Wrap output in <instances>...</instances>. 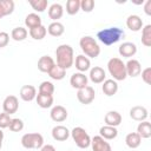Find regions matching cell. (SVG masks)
I'll use <instances>...</instances> for the list:
<instances>
[{"label": "cell", "mask_w": 151, "mask_h": 151, "mask_svg": "<svg viewBox=\"0 0 151 151\" xmlns=\"http://www.w3.org/2000/svg\"><path fill=\"white\" fill-rule=\"evenodd\" d=\"M140 74H142V79H143V81H144L145 84L150 85V84H151V67H146V68H144V70L140 72Z\"/></svg>", "instance_id": "41"}, {"label": "cell", "mask_w": 151, "mask_h": 151, "mask_svg": "<svg viewBox=\"0 0 151 151\" xmlns=\"http://www.w3.org/2000/svg\"><path fill=\"white\" fill-rule=\"evenodd\" d=\"M48 76L53 79V80H61L65 78L66 76V70H64L63 67L58 66L57 64L51 68V71L48 72Z\"/></svg>", "instance_id": "33"}, {"label": "cell", "mask_w": 151, "mask_h": 151, "mask_svg": "<svg viewBox=\"0 0 151 151\" xmlns=\"http://www.w3.org/2000/svg\"><path fill=\"white\" fill-rule=\"evenodd\" d=\"M47 32H48V34L52 35V37H60V35L64 34L65 27H64V25H63L61 22H59V21H53V22H51V24L48 25Z\"/></svg>", "instance_id": "27"}, {"label": "cell", "mask_w": 151, "mask_h": 151, "mask_svg": "<svg viewBox=\"0 0 151 151\" xmlns=\"http://www.w3.org/2000/svg\"><path fill=\"white\" fill-rule=\"evenodd\" d=\"M50 116H51V119L55 123H61L64 120H66L68 113H67V110L61 106V105H55L52 107L51 112H50Z\"/></svg>", "instance_id": "11"}, {"label": "cell", "mask_w": 151, "mask_h": 151, "mask_svg": "<svg viewBox=\"0 0 151 151\" xmlns=\"http://www.w3.org/2000/svg\"><path fill=\"white\" fill-rule=\"evenodd\" d=\"M88 78L93 84H101L106 78V73L100 66H94L90 70Z\"/></svg>", "instance_id": "16"}, {"label": "cell", "mask_w": 151, "mask_h": 151, "mask_svg": "<svg viewBox=\"0 0 151 151\" xmlns=\"http://www.w3.org/2000/svg\"><path fill=\"white\" fill-rule=\"evenodd\" d=\"M55 57H57V65L63 67L64 70H67L72 67L74 63V52L73 48L70 45L63 44L59 45L55 50Z\"/></svg>", "instance_id": "1"}, {"label": "cell", "mask_w": 151, "mask_h": 151, "mask_svg": "<svg viewBox=\"0 0 151 151\" xmlns=\"http://www.w3.org/2000/svg\"><path fill=\"white\" fill-rule=\"evenodd\" d=\"M74 64H76V68H77L79 72H81V73L88 71L90 67H91V61H90V59H88L86 55H84V54L77 55V57H76V60H74Z\"/></svg>", "instance_id": "21"}, {"label": "cell", "mask_w": 151, "mask_h": 151, "mask_svg": "<svg viewBox=\"0 0 151 151\" xmlns=\"http://www.w3.org/2000/svg\"><path fill=\"white\" fill-rule=\"evenodd\" d=\"M130 117H131L133 120H136V122H144V120H146V118L149 117L147 109L144 107V106H140V105L133 106V107L130 110Z\"/></svg>", "instance_id": "13"}, {"label": "cell", "mask_w": 151, "mask_h": 151, "mask_svg": "<svg viewBox=\"0 0 151 151\" xmlns=\"http://www.w3.org/2000/svg\"><path fill=\"white\" fill-rule=\"evenodd\" d=\"M137 133L140 138H150L151 137V123L147 120L140 122L137 126Z\"/></svg>", "instance_id": "30"}, {"label": "cell", "mask_w": 151, "mask_h": 151, "mask_svg": "<svg viewBox=\"0 0 151 151\" xmlns=\"http://www.w3.org/2000/svg\"><path fill=\"white\" fill-rule=\"evenodd\" d=\"M14 11V1L13 0H0V19L6 15L12 14Z\"/></svg>", "instance_id": "25"}, {"label": "cell", "mask_w": 151, "mask_h": 151, "mask_svg": "<svg viewBox=\"0 0 151 151\" xmlns=\"http://www.w3.org/2000/svg\"><path fill=\"white\" fill-rule=\"evenodd\" d=\"M99 136L103 137L106 140H111V139H114L118 136V130H117V127L104 125L99 129Z\"/></svg>", "instance_id": "23"}, {"label": "cell", "mask_w": 151, "mask_h": 151, "mask_svg": "<svg viewBox=\"0 0 151 151\" xmlns=\"http://www.w3.org/2000/svg\"><path fill=\"white\" fill-rule=\"evenodd\" d=\"M125 35L124 31L119 27H109V28H104L101 31H99L97 33V38L100 42H103L106 46L113 45L116 42H118Z\"/></svg>", "instance_id": "2"}, {"label": "cell", "mask_w": 151, "mask_h": 151, "mask_svg": "<svg viewBox=\"0 0 151 151\" xmlns=\"http://www.w3.org/2000/svg\"><path fill=\"white\" fill-rule=\"evenodd\" d=\"M2 147V142H0V149Z\"/></svg>", "instance_id": "46"}, {"label": "cell", "mask_w": 151, "mask_h": 151, "mask_svg": "<svg viewBox=\"0 0 151 151\" xmlns=\"http://www.w3.org/2000/svg\"><path fill=\"white\" fill-rule=\"evenodd\" d=\"M87 81H88L87 76H85V73H81V72H76L70 78L71 86L77 90H80V88H84L85 86H87Z\"/></svg>", "instance_id": "9"}, {"label": "cell", "mask_w": 151, "mask_h": 151, "mask_svg": "<svg viewBox=\"0 0 151 151\" xmlns=\"http://www.w3.org/2000/svg\"><path fill=\"white\" fill-rule=\"evenodd\" d=\"M9 42V34L7 32H0V48H4Z\"/></svg>", "instance_id": "42"}, {"label": "cell", "mask_w": 151, "mask_h": 151, "mask_svg": "<svg viewBox=\"0 0 151 151\" xmlns=\"http://www.w3.org/2000/svg\"><path fill=\"white\" fill-rule=\"evenodd\" d=\"M11 120H12V118H11L9 114H7V113H5V112L0 113V129L2 130V129L8 127Z\"/></svg>", "instance_id": "40"}, {"label": "cell", "mask_w": 151, "mask_h": 151, "mask_svg": "<svg viewBox=\"0 0 151 151\" xmlns=\"http://www.w3.org/2000/svg\"><path fill=\"white\" fill-rule=\"evenodd\" d=\"M35 100H37V104L41 109H48L53 105V96H50V94L38 93L35 97Z\"/></svg>", "instance_id": "28"}, {"label": "cell", "mask_w": 151, "mask_h": 151, "mask_svg": "<svg viewBox=\"0 0 151 151\" xmlns=\"http://www.w3.org/2000/svg\"><path fill=\"white\" fill-rule=\"evenodd\" d=\"M37 97V88L33 85H24L20 88V98L24 101H32Z\"/></svg>", "instance_id": "19"}, {"label": "cell", "mask_w": 151, "mask_h": 151, "mask_svg": "<svg viewBox=\"0 0 151 151\" xmlns=\"http://www.w3.org/2000/svg\"><path fill=\"white\" fill-rule=\"evenodd\" d=\"M2 139H4V132H2V130L0 129V142H2Z\"/></svg>", "instance_id": "45"}, {"label": "cell", "mask_w": 151, "mask_h": 151, "mask_svg": "<svg viewBox=\"0 0 151 151\" xmlns=\"http://www.w3.org/2000/svg\"><path fill=\"white\" fill-rule=\"evenodd\" d=\"M105 124L109 125V126H113V127H117L118 125H120L122 123V114L117 111H109L106 114H105Z\"/></svg>", "instance_id": "22"}, {"label": "cell", "mask_w": 151, "mask_h": 151, "mask_svg": "<svg viewBox=\"0 0 151 151\" xmlns=\"http://www.w3.org/2000/svg\"><path fill=\"white\" fill-rule=\"evenodd\" d=\"M94 8V1L93 0H81L80 1V9L86 12V13H90L92 12Z\"/></svg>", "instance_id": "39"}, {"label": "cell", "mask_w": 151, "mask_h": 151, "mask_svg": "<svg viewBox=\"0 0 151 151\" xmlns=\"http://www.w3.org/2000/svg\"><path fill=\"white\" fill-rule=\"evenodd\" d=\"M101 90H103V92H104L105 96L112 97V96L116 94L117 91H118V84H117V81L113 80V79H105V80L103 81Z\"/></svg>", "instance_id": "20"}, {"label": "cell", "mask_w": 151, "mask_h": 151, "mask_svg": "<svg viewBox=\"0 0 151 151\" xmlns=\"http://www.w3.org/2000/svg\"><path fill=\"white\" fill-rule=\"evenodd\" d=\"M96 98V91L92 86H85L84 88H80L77 91V99L83 105L91 104Z\"/></svg>", "instance_id": "7"}, {"label": "cell", "mask_w": 151, "mask_h": 151, "mask_svg": "<svg viewBox=\"0 0 151 151\" xmlns=\"http://www.w3.org/2000/svg\"><path fill=\"white\" fill-rule=\"evenodd\" d=\"M28 4L31 5V7L35 12H39V13L44 12L47 8V5H48L47 0H29Z\"/></svg>", "instance_id": "36"}, {"label": "cell", "mask_w": 151, "mask_h": 151, "mask_svg": "<svg viewBox=\"0 0 151 151\" xmlns=\"http://www.w3.org/2000/svg\"><path fill=\"white\" fill-rule=\"evenodd\" d=\"M25 25L29 29H32L34 27H38V26H41L42 25L41 24V18L37 13H29L25 18Z\"/></svg>", "instance_id": "29"}, {"label": "cell", "mask_w": 151, "mask_h": 151, "mask_svg": "<svg viewBox=\"0 0 151 151\" xmlns=\"http://www.w3.org/2000/svg\"><path fill=\"white\" fill-rule=\"evenodd\" d=\"M40 151H55V149H54L53 145L47 144V145H42L41 149H40Z\"/></svg>", "instance_id": "44"}, {"label": "cell", "mask_w": 151, "mask_h": 151, "mask_svg": "<svg viewBox=\"0 0 151 151\" xmlns=\"http://www.w3.org/2000/svg\"><path fill=\"white\" fill-rule=\"evenodd\" d=\"M18 109H19V100H18V98L15 96L11 94V96H7L4 99V101H2V110H4L5 113L11 116V114L15 113L18 111Z\"/></svg>", "instance_id": "8"}, {"label": "cell", "mask_w": 151, "mask_h": 151, "mask_svg": "<svg viewBox=\"0 0 151 151\" xmlns=\"http://www.w3.org/2000/svg\"><path fill=\"white\" fill-rule=\"evenodd\" d=\"M71 137L74 140L76 145L80 149H87L91 145V137L86 132L85 129L77 126L71 131Z\"/></svg>", "instance_id": "5"}, {"label": "cell", "mask_w": 151, "mask_h": 151, "mask_svg": "<svg viewBox=\"0 0 151 151\" xmlns=\"http://www.w3.org/2000/svg\"><path fill=\"white\" fill-rule=\"evenodd\" d=\"M28 33H29L31 38H33L34 40H42L47 34V28L44 25H41V26H38V27L29 29Z\"/></svg>", "instance_id": "31"}, {"label": "cell", "mask_w": 151, "mask_h": 151, "mask_svg": "<svg viewBox=\"0 0 151 151\" xmlns=\"http://www.w3.org/2000/svg\"><path fill=\"white\" fill-rule=\"evenodd\" d=\"M80 11V0H67L66 2V13L74 15Z\"/></svg>", "instance_id": "35"}, {"label": "cell", "mask_w": 151, "mask_h": 151, "mask_svg": "<svg viewBox=\"0 0 151 151\" xmlns=\"http://www.w3.org/2000/svg\"><path fill=\"white\" fill-rule=\"evenodd\" d=\"M125 68H126V74L129 77H138L140 76L142 72V65L137 59H130L126 64H125Z\"/></svg>", "instance_id": "14"}, {"label": "cell", "mask_w": 151, "mask_h": 151, "mask_svg": "<svg viewBox=\"0 0 151 151\" xmlns=\"http://www.w3.org/2000/svg\"><path fill=\"white\" fill-rule=\"evenodd\" d=\"M8 127L12 132H20L24 129V122L19 118H12Z\"/></svg>", "instance_id": "38"}, {"label": "cell", "mask_w": 151, "mask_h": 151, "mask_svg": "<svg viewBox=\"0 0 151 151\" xmlns=\"http://www.w3.org/2000/svg\"><path fill=\"white\" fill-rule=\"evenodd\" d=\"M27 34H28L27 29H26L25 27L19 26V27H15V28L12 29V32H11V38H12L13 40H15V41H22V40H25V39L27 38Z\"/></svg>", "instance_id": "32"}, {"label": "cell", "mask_w": 151, "mask_h": 151, "mask_svg": "<svg viewBox=\"0 0 151 151\" xmlns=\"http://www.w3.org/2000/svg\"><path fill=\"white\" fill-rule=\"evenodd\" d=\"M126 26L130 31L132 32H138L143 28V20L139 15L137 14H132V15H129L127 19H126Z\"/></svg>", "instance_id": "17"}, {"label": "cell", "mask_w": 151, "mask_h": 151, "mask_svg": "<svg viewBox=\"0 0 151 151\" xmlns=\"http://www.w3.org/2000/svg\"><path fill=\"white\" fill-rule=\"evenodd\" d=\"M71 136V131L64 125H57L52 129V137L57 142H65Z\"/></svg>", "instance_id": "12"}, {"label": "cell", "mask_w": 151, "mask_h": 151, "mask_svg": "<svg viewBox=\"0 0 151 151\" xmlns=\"http://www.w3.org/2000/svg\"><path fill=\"white\" fill-rule=\"evenodd\" d=\"M118 52L124 58H131L137 53V46L131 41H125L119 46Z\"/></svg>", "instance_id": "15"}, {"label": "cell", "mask_w": 151, "mask_h": 151, "mask_svg": "<svg viewBox=\"0 0 151 151\" xmlns=\"http://www.w3.org/2000/svg\"><path fill=\"white\" fill-rule=\"evenodd\" d=\"M107 70H109V73L112 76L113 80L116 81L125 80L127 77L125 64L120 58H111L107 61Z\"/></svg>", "instance_id": "4"}, {"label": "cell", "mask_w": 151, "mask_h": 151, "mask_svg": "<svg viewBox=\"0 0 151 151\" xmlns=\"http://www.w3.org/2000/svg\"><path fill=\"white\" fill-rule=\"evenodd\" d=\"M79 46L84 53V55H86L88 59L90 58H97L100 54V47L98 45V42L96 41V39L91 35H85L79 40Z\"/></svg>", "instance_id": "3"}, {"label": "cell", "mask_w": 151, "mask_h": 151, "mask_svg": "<svg viewBox=\"0 0 151 151\" xmlns=\"http://www.w3.org/2000/svg\"><path fill=\"white\" fill-rule=\"evenodd\" d=\"M64 14V8L60 4H52L48 8V17L53 20V21H58V19H60Z\"/></svg>", "instance_id": "26"}, {"label": "cell", "mask_w": 151, "mask_h": 151, "mask_svg": "<svg viewBox=\"0 0 151 151\" xmlns=\"http://www.w3.org/2000/svg\"><path fill=\"white\" fill-rule=\"evenodd\" d=\"M21 145L25 149H41L44 145V137L38 132L25 133L21 137Z\"/></svg>", "instance_id": "6"}, {"label": "cell", "mask_w": 151, "mask_h": 151, "mask_svg": "<svg viewBox=\"0 0 151 151\" xmlns=\"http://www.w3.org/2000/svg\"><path fill=\"white\" fill-rule=\"evenodd\" d=\"M91 146L92 151H112L110 143L100 136H94L93 138H91Z\"/></svg>", "instance_id": "10"}, {"label": "cell", "mask_w": 151, "mask_h": 151, "mask_svg": "<svg viewBox=\"0 0 151 151\" xmlns=\"http://www.w3.org/2000/svg\"><path fill=\"white\" fill-rule=\"evenodd\" d=\"M142 44L146 47L151 46V25L147 24L142 28Z\"/></svg>", "instance_id": "34"}, {"label": "cell", "mask_w": 151, "mask_h": 151, "mask_svg": "<svg viewBox=\"0 0 151 151\" xmlns=\"http://www.w3.org/2000/svg\"><path fill=\"white\" fill-rule=\"evenodd\" d=\"M54 65H55V63H54L53 58L50 55H42L38 60V70L44 73H48Z\"/></svg>", "instance_id": "18"}, {"label": "cell", "mask_w": 151, "mask_h": 151, "mask_svg": "<svg viewBox=\"0 0 151 151\" xmlns=\"http://www.w3.org/2000/svg\"><path fill=\"white\" fill-rule=\"evenodd\" d=\"M125 144L130 149H137L142 144V138L137 132H130L125 137Z\"/></svg>", "instance_id": "24"}, {"label": "cell", "mask_w": 151, "mask_h": 151, "mask_svg": "<svg viewBox=\"0 0 151 151\" xmlns=\"http://www.w3.org/2000/svg\"><path fill=\"white\" fill-rule=\"evenodd\" d=\"M53 92H54V85H53L51 81L45 80V81H42V83L39 85V93L53 96Z\"/></svg>", "instance_id": "37"}, {"label": "cell", "mask_w": 151, "mask_h": 151, "mask_svg": "<svg viewBox=\"0 0 151 151\" xmlns=\"http://www.w3.org/2000/svg\"><path fill=\"white\" fill-rule=\"evenodd\" d=\"M144 12L146 13V15H151V0H147L144 5Z\"/></svg>", "instance_id": "43"}]
</instances>
